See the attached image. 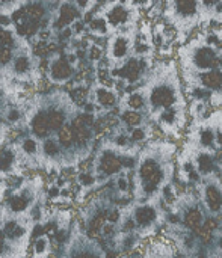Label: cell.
Masks as SVG:
<instances>
[{
    "label": "cell",
    "mask_w": 222,
    "mask_h": 258,
    "mask_svg": "<svg viewBox=\"0 0 222 258\" xmlns=\"http://www.w3.org/2000/svg\"><path fill=\"white\" fill-rule=\"evenodd\" d=\"M206 227H207L210 231H213V230L218 227V222H216L215 219H207V222H206Z\"/></svg>",
    "instance_id": "obj_42"
},
{
    "label": "cell",
    "mask_w": 222,
    "mask_h": 258,
    "mask_svg": "<svg viewBox=\"0 0 222 258\" xmlns=\"http://www.w3.org/2000/svg\"><path fill=\"white\" fill-rule=\"evenodd\" d=\"M73 139H74V136H73L71 127L67 125V127H62L59 130V141H61V144H64L65 147H68V145H71Z\"/></svg>",
    "instance_id": "obj_13"
},
{
    "label": "cell",
    "mask_w": 222,
    "mask_h": 258,
    "mask_svg": "<svg viewBox=\"0 0 222 258\" xmlns=\"http://www.w3.org/2000/svg\"><path fill=\"white\" fill-rule=\"evenodd\" d=\"M130 106H132L133 109L141 107V106H142V97H141V95H138V94L132 95V97H130Z\"/></svg>",
    "instance_id": "obj_27"
},
{
    "label": "cell",
    "mask_w": 222,
    "mask_h": 258,
    "mask_svg": "<svg viewBox=\"0 0 222 258\" xmlns=\"http://www.w3.org/2000/svg\"><path fill=\"white\" fill-rule=\"evenodd\" d=\"M2 248H3V239H2V233H0V252H2Z\"/></svg>",
    "instance_id": "obj_51"
},
{
    "label": "cell",
    "mask_w": 222,
    "mask_h": 258,
    "mask_svg": "<svg viewBox=\"0 0 222 258\" xmlns=\"http://www.w3.org/2000/svg\"><path fill=\"white\" fill-rule=\"evenodd\" d=\"M110 20H112L114 23H121V21L124 20V12H123V11H115V12L110 15Z\"/></svg>",
    "instance_id": "obj_34"
},
{
    "label": "cell",
    "mask_w": 222,
    "mask_h": 258,
    "mask_svg": "<svg viewBox=\"0 0 222 258\" xmlns=\"http://www.w3.org/2000/svg\"><path fill=\"white\" fill-rule=\"evenodd\" d=\"M15 230H17L15 222H8V224L5 225V233H6L9 237H15Z\"/></svg>",
    "instance_id": "obj_28"
},
{
    "label": "cell",
    "mask_w": 222,
    "mask_h": 258,
    "mask_svg": "<svg viewBox=\"0 0 222 258\" xmlns=\"http://www.w3.org/2000/svg\"><path fill=\"white\" fill-rule=\"evenodd\" d=\"M17 30H18V33H20V35H29V24H27V23H24V24H18Z\"/></svg>",
    "instance_id": "obj_38"
},
{
    "label": "cell",
    "mask_w": 222,
    "mask_h": 258,
    "mask_svg": "<svg viewBox=\"0 0 222 258\" xmlns=\"http://www.w3.org/2000/svg\"><path fill=\"white\" fill-rule=\"evenodd\" d=\"M107 258H118V255H117V254H114V252H109Z\"/></svg>",
    "instance_id": "obj_50"
},
{
    "label": "cell",
    "mask_w": 222,
    "mask_h": 258,
    "mask_svg": "<svg viewBox=\"0 0 222 258\" xmlns=\"http://www.w3.org/2000/svg\"><path fill=\"white\" fill-rule=\"evenodd\" d=\"M124 73H126V76H127V79L129 80H136L138 79V73H139V67H138V62L136 60H130L127 65H126V68H124Z\"/></svg>",
    "instance_id": "obj_14"
},
{
    "label": "cell",
    "mask_w": 222,
    "mask_h": 258,
    "mask_svg": "<svg viewBox=\"0 0 222 258\" xmlns=\"http://www.w3.org/2000/svg\"><path fill=\"white\" fill-rule=\"evenodd\" d=\"M92 109H94V107H92V106H86V110H88V112H91V110H92Z\"/></svg>",
    "instance_id": "obj_56"
},
{
    "label": "cell",
    "mask_w": 222,
    "mask_h": 258,
    "mask_svg": "<svg viewBox=\"0 0 222 258\" xmlns=\"http://www.w3.org/2000/svg\"><path fill=\"white\" fill-rule=\"evenodd\" d=\"M174 94L166 88H159L151 95V103L154 106H170L174 103Z\"/></svg>",
    "instance_id": "obj_1"
},
{
    "label": "cell",
    "mask_w": 222,
    "mask_h": 258,
    "mask_svg": "<svg viewBox=\"0 0 222 258\" xmlns=\"http://www.w3.org/2000/svg\"><path fill=\"white\" fill-rule=\"evenodd\" d=\"M33 130L38 136H45L48 132V125H47V116L45 115H38L33 119Z\"/></svg>",
    "instance_id": "obj_7"
},
{
    "label": "cell",
    "mask_w": 222,
    "mask_h": 258,
    "mask_svg": "<svg viewBox=\"0 0 222 258\" xmlns=\"http://www.w3.org/2000/svg\"><path fill=\"white\" fill-rule=\"evenodd\" d=\"M120 169H121V162H120V159H117V157H114V156L104 157V160H103V171H104V172L114 174V172H117V171H120Z\"/></svg>",
    "instance_id": "obj_8"
},
{
    "label": "cell",
    "mask_w": 222,
    "mask_h": 258,
    "mask_svg": "<svg viewBox=\"0 0 222 258\" xmlns=\"http://www.w3.org/2000/svg\"><path fill=\"white\" fill-rule=\"evenodd\" d=\"M45 51H47V48H45V45H44V44H39V45H36V50H35V53H36L38 56H42Z\"/></svg>",
    "instance_id": "obj_43"
},
{
    "label": "cell",
    "mask_w": 222,
    "mask_h": 258,
    "mask_svg": "<svg viewBox=\"0 0 222 258\" xmlns=\"http://www.w3.org/2000/svg\"><path fill=\"white\" fill-rule=\"evenodd\" d=\"M23 148H24L27 153H35V151H36V144H35L32 139H27V141L24 142Z\"/></svg>",
    "instance_id": "obj_32"
},
{
    "label": "cell",
    "mask_w": 222,
    "mask_h": 258,
    "mask_svg": "<svg viewBox=\"0 0 222 258\" xmlns=\"http://www.w3.org/2000/svg\"><path fill=\"white\" fill-rule=\"evenodd\" d=\"M104 222H106V218H104V216H97V218L92 221V224H91L89 233H91L92 236H97V234L100 233V230L104 227Z\"/></svg>",
    "instance_id": "obj_15"
},
{
    "label": "cell",
    "mask_w": 222,
    "mask_h": 258,
    "mask_svg": "<svg viewBox=\"0 0 222 258\" xmlns=\"http://www.w3.org/2000/svg\"><path fill=\"white\" fill-rule=\"evenodd\" d=\"M98 100H100V103L104 104V106H112V104L115 103L114 95L109 94L107 91H100V92H98Z\"/></svg>",
    "instance_id": "obj_20"
},
{
    "label": "cell",
    "mask_w": 222,
    "mask_h": 258,
    "mask_svg": "<svg viewBox=\"0 0 222 258\" xmlns=\"http://www.w3.org/2000/svg\"><path fill=\"white\" fill-rule=\"evenodd\" d=\"M0 42L8 48V47L12 44V38H11V35H9V33H6V32H0Z\"/></svg>",
    "instance_id": "obj_29"
},
{
    "label": "cell",
    "mask_w": 222,
    "mask_h": 258,
    "mask_svg": "<svg viewBox=\"0 0 222 258\" xmlns=\"http://www.w3.org/2000/svg\"><path fill=\"white\" fill-rule=\"evenodd\" d=\"M114 53H115V56H118V57H121L124 53H126V41L124 39H117V42H115V47H114Z\"/></svg>",
    "instance_id": "obj_22"
},
{
    "label": "cell",
    "mask_w": 222,
    "mask_h": 258,
    "mask_svg": "<svg viewBox=\"0 0 222 258\" xmlns=\"http://www.w3.org/2000/svg\"><path fill=\"white\" fill-rule=\"evenodd\" d=\"M198 165H200V171L203 172H210L212 171V166H213V162L209 156H201L198 159Z\"/></svg>",
    "instance_id": "obj_19"
},
{
    "label": "cell",
    "mask_w": 222,
    "mask_h": 258,
    "mask_svg": "<svg viewBox=\"0 0 222 258\" xmlns=\"http://www.w3.org/2000/svg\"><path fill=\"white\" fill-rule=\"evenodd\" d=\"M44 150H45V153H47L48 156H54V154L58 153V147H56L54 142H47L45 147H44Z\"/></svg>",
    "instance_id": "obj_30"
},
{
    "label": "cell",
    "mask_w": 222,
    "mask_h": 258,
    "mask_svg": "<svg viewBox=\"0 0 222 258\" xmlns=\"http://www.w3.org/2000/svg\"><path fill=\"white\" fill-rule=\"evenodd\" d=\"M127 228H132L133 227V222H127V225H126Z\"/></svg>",
    "instance_id": "obj_54"
},
{
    "label": "cell",
    "mask_w": 222,
    "mask_h": 258,
    "mask_svg": "<svg viewBox=\"0 0 222 258\" xmlns=\"http://www.w3.org/2000/svg\"><path fill=\"white\" fill-rule=\"evenodd\" d=\"M144 136H145V135H144L142 130H135L133 135H132V138H133L135 141H141V139H144Z\"/></svg>",
    "instance_id": "obj_41"
},
{
    "label": "cell",
    "mask_w": 222,
    "mask_h": 258,
    "mask_svg": "<svg viewBox=\"0 0 222 258\" xmlns=\"http://www.w3.org/2000/svg\"><path fill=\"white\" fill-rule=\"evenodd\" d=\"M159 169L156 168V165H153V163H145L144 166H142V169H141V175H142V178L147 181L150 177H153L156 172H157Z\"/></svg>",
    "instance_id": "obj_17"
},
{
    "label": "cell",
    "mask_w": 222,
    "mask_h": 258,
    "mask_svg": "<svg viewBox=\"0 0 222 258\" xmlns=\"http://www.w3.org/2000/svg\"><path fill=\"white\" fill-rule=\"evenodd\" d=\"M71 130H73V136H74V139H76L79 144H83V142H86V139L89 138V132H88L86 125L82 122V119H80V118L74 119Z\"/></svg>",
    "instance_id": "obj_3"
},
{
    "label": "cell",
    "mask_w": 222,
    "mask_h": 258,
    "mask_svg": "<svg viewBox=\"0 0 222 258\" xmlns=\"http://www.w3.org/2000/svg\"><path fill=\"white\" fill-rule=\"evenodd\" d=\"M203 80H204V85L209 88H219L221 86V73L219 71H210V73L204 74Z\"/></svg>",
    "instance_id": "obj_10"
},
{
    "label": "cell",
    "mask_w": 222,
    "mask_h": 258,
    "mask_svg": "<svg viewBox=\"0 0 222 258\" xmlns=\"http://www.w3.org/2000/svg\"><path fill=\"white\" fill-rule=\"evenodd\" d=\"M76 15H77V11H76L73 6H70V5H65V6L61 9V17H59L56 26H58V27H64V26L70 24V23L76 18Z\"/></svg>",
    "instance_id": "obj_4"
},
{
    "label": "cell",
    "mask_w": 222,
    "mask_h": 258,
    "mask_svg": "<svg viewBox=\"0 0 222 258\" xmlns=\"http://www.w3.org/2000/svg\"><path fill=\"white\" fill-rule=\"evenodd\" d=\"M11 207H12V210H15V212L23 210V209L26 207V200H24V198H14V200L11 201Z\"/></svg>",
    "instance_id": "obj_23"
},
{
    "label": "cell",
    "mask_w": 222,
    "mask_h": 258,
    "mask_svg": "<svg viewBox=\"0 0 222 258\" xmlns=\"http://www.w3.org/2000/svg\"><path fill=\"white\" fill-rule=\"evenodd\" d=\"M200 237L203 239V242H204V243H209V242L212 240V231L204 225V227L200 230Z\"/></svg>",
    "instance_id": "obj_25"
},
{
    "label": "cell",
    "mask_w": 222,
    "mask_h": 258,
    "mask_svg": "<svg viewBox=\"0 0 222 258\" xmlns=\"http://www.w3.org/2000/svg\"><path fill=\"white\" fill-rule=\"evenodd\" d=\"M83 258H92V257H83Z\"/></svg>",
    "instance_id": "obj_58"
},
{
    "label": "cell",
    "mask_w": 222,
    "mask_h": 258,
    "mask_svg": "<svg viewBox=\"0 0 222 258\" xmlns=\"http://www.w3.org/2000/svg\"><path fill=\"white\" fill-rule=\"evenodd\" d=\"M70 35H71V30H70V29L64 30V33H62V36H64V38H68Z\"/></svg>",
    "instance_id": "obj_47"
},
{
    "label": "cell",
    "mask_w": 222,
    "mask_h": 258,
    "mask_svg": "<svg viewBox=\"0 0 222 258\" xmlns=\"http://www.w3.org/2000/svg\"><path fill=\"white\" fill-rule=\"evenodd\" d=\"M118 187H120L121 190H126V189H127V181L121 178V180L118 181Z\"/></svg>",
    "instance_id": "obj_45"
},
{
    "label": "cell",
    "mask_w": 222,
    "mask_h": 258,
    "mask_svg": "<svg viewBox=\"0 0 222 258\" xmlns=\"http://www.w3.org/2000/svg\"><path fill=\"white\" fill-rule=\"evenodd\" d=\"M109 221H110V222H117V221H118V213H112L110 218H109Z\"/></svg>",
    "instance_id": "obj_46"
},
{
    "label": "cell",
    "mask_w": 222,
    "mask_h": 258,
    "mask_svg": "<svg viewBox=\"0 0 222 258\" xmlns=\"http://www.w3.org/2000/svg\"><path fill=\"white\" fill-rule=\"evenodd\" d=\"M100 54H101V51H100V48H97V47H92V50H91V59H98L100 57Z\"/></svg>",
    "instance_id": "obj_40"
},
{
    "label": "cell",
    "mask_w": 222,
    "mask_h": 258,
    "mask_svg": "<svg viewBox=\"0 0 222 258\" xmlns=\"http://www.w3.org/2000/svg\"><path fill=\"white\" fill-rule=\"evenodd\" d=\"M200 222H201V213L198 210H191L186 215V225L191 230H198L200 228Z\"/></svg>",
    "instance_id": "obj_11"
},
{
    "label": "cell",
    "mask_w": 222,
    "mask_h": 258,
    "mask_svg": "<svg viewBox=\"0 0 222 258\" xmlns=\"http://www.w3.org/2000/svg\"><path fill=\"white\" fill-rule=\"evenodd\" d=\"M195 62H197L200 67H204V68H207V67H215V65L219 63L218 59L215 57V53H213L210 48H201V50L197 53V56H195Z\"/></svg>",
    "instance_id": "obj_2"
},
{
    "label": "cell",
    "mask_w": 222,
    "mask_h": 258,
    "mask_svg": "<svg viewBox=\"0 0 222 258\" xmlns=\"http://www.w3.org/2000/svg\"><path fill=\"white\" fill-rule=\"evenodd\" d=\"M9 57H11L9 48H6V47L0 48V63H6L9 60Z\"/></svg>",
    "instance_id": "obj_31"
},
{
    "label": "cell",
    "mask_w": 222,
    "mask_h": 258,
    "mask_svg": "<svg viewBox=\"0 0 222 258\" xmlns=\"http://www.w3.org/2000/svg\"><path fill=\"white\" fill-rule=\"evenodd\" d=\"M56 194H58V189H53V190H51V195H53V197H54V195H56Z\"/></svg>",
    "instance_id": "obj_57"
},
{
    "label": "cell",
    "mask_w": 222,
    "mask_h": 258,
    "mask_svg": "<svg viewBox=\"0 0 222 258\" xmlns=\"http://www.w3.org/2000/svg\"><path fill=\"white\" fill-rule=\"evenodd\" d=\"M201 141H203V144H204V145H210V144L213 142V133H210V132H204V133L201 135Z\"/></svg>",
    "instance_id": "obj_33"
},
{
    "label": "cell",
    "mask_w": 222,
    "mask_h": 258,
    "mask_svg": "<svg viewBox=\"0 0 222 258\" xmlns=\"http://www.w3.org/2000/svg\"><path fill=\"white\" fill-rule=\"evenodd\" d=\"M207 201H209V206L212 210L218 212L221 209V195H219V190L215 189V187H210L207 190Z\"/></svg>",
    "instance_id": "obj_9"
},
{
    "label": "cell",
    "mask_w": 222,
    "mask_h": 258,
    "mask_svg": "<svg viewBox=\"0 0 222 258\" xmlns=\"http://www.w3.org/2000/svg\"><path fill=\"white\" fill-rule=\"evenodd\" d=\"M12 162V156L11 153H5L2 157H0V169H6Z\"/></svg>",
    "instance_id": "obj_26"
},
{
    "label": "cell",
    "mask_w": 222,
    "mask_h": 258,
    "mask_svg": "<svg viewBox=\"0 0 222 258\" xmlns=\"http://www.w3.org/2000/svg\"><path fill=\"white\" fill-rule=\"evenodd\" d=\"M82 27H83V26H82V24H80V23H79V24H77V26H76V29H77V30H82Z\"/></svg>",
    "instance_id": "obj_53"
},
{
    "label": "cell",
    "mask_w": 222,
    "mask_h": 258,
    "mask_svg": "<svg viewBox=\"0 0 222 258\" xmlns=\"http://www.w3.org/2000/svg\"><path fill=\"white\" fill-rule=\"evenodd\" d=\"M79 180H80L83 184H91V183H92V177H89V175H80Z\"/></svg>",
    "instance_id": "obj_44"
},
{
    "label": "cell",
    "mask_w": 222,
    "mask_h": 258,
    "mask_svg": "<svg viewBox=\"0 0 222 258\" xmlns=\"http://www.w3.org/2000/svg\"><path fill=\"white\" fill-rule=\"evenodd\" d=\"M45 116H47V125H48V128L56 130V128H59L62 125L64 118H62V115L59 112H50Z\"/></svg>",
    "instance_id": "obj_12"
},
{
    "label": "cell",
    "mask_w": 222,
    "mask_h": 258,
    "mask_svg": "<svg viewBox=\"0 0 222 258\" xmlns=\"http://www.w3.org/2000/svg\"><path fill=\"white\" fill-rule=\"evenodd\" d=\"M27 67H29L27 59H24V57H18V59L15 60V70H17V71L23 73V71H26V70H27Z\"/></svg>",
    "instance_id": "obj_24"
},
{
    "label": "cell",
    "mask_w": 222,
    "mask_h": 258,
    "mask_svg": "<svg viewBox=\"0 0 222 258\" xmlns=\"http://www.w3.org/2000/svg\"><path fill=\"white\" fill-rule=\"evenodd\" d=\"M9 118H11V119L14 121V119L17 118V112H11V115H9Z\"/></svg>",
    "instance_id": "obj_49"
},
{
    "label": "cell",
    "mask_w": 222,
    "mask_h": 258,
    "mask_svg": "<svg viewBox=\"0 0 222 258\" xmlns=\"http://www.w3.org/2000/svg\"><path fill=\"white\" fill-rule=\"evenodd\" d=\"M48 50H50V51H53V50H56V45H53V44H51V45L48 47Z\"/></svg>",
    "instance_id": "obj_52"
},
{
    "label": "cell",
    "mask_w": 222,
    "mask_h": 258,
    "mask_svg": "<svg viewBox=\"0 0 222 258\" xmlns=\"http://www.w3.org/2000/svg\"><path fill=\"white\" fill-rule=\"evenodd\" d=\"M80 119H82V122L85 124V125H91L92 124V115H82L80 116Z\"/></svg>",
    "instance_id": "obj_39"
},
{
    "label": "cell",
    "mask_w": 222,
    "mask_h": 258,
    "mask_svg": "<svg viewBox=\"0 0 222 258\" xmlns=\"http://www.w3.org/2000/svg\"><path fill=\"white\" fill-rule=\"evenodd\" d=\"M91 27H92V29H98V30H104V29H106L103 20H94V21L91 23Z\"/></svg>",
    "instance_id": "obj_35"
},
{
    "label": "cell",
    "mask_w": 222,
    "mask_h": 258,
    "mask_svg": "<svg viewBox=\"0 0 222 258\" xmlns=\"http://www.w3.org/2000/svg\"><path fill=\"white\" fill-rule=\"evenodd\" d=\"M177 8L183 12V14H194L195 12V8H197V3L195 2H179L177 3Z\"/></svg>",
    "instance_id": "obj_18"
},
{
    "label": "cell",
    "mask_w": 222,
    "mask_h": 258,
    "mask_svg": "<svg viewBox=\"0 0 222 258\" xmlns=\"http://www.w3.org/2000/svg\"><path fill=\"white\" fill-rule=\"evenodd\" d=\"M51 71H53L54 77H58V79H67L71 74V68H70V65L65 60H58L53 65Z\"/></svg>",
    "instance_id": "obj_6"
},
{
    "label": "cell",
    "mask_w": 222,
    "mask_h": 258,
    "mask_svg": "<svg viewBox=\"0 0 222 258\" xmlns=\"http://www.w3.org/2000/svg\"><path fill=\"white\" fill-rule=\"evenodd\" d=\"M45 246H47V243H45V240L44 239H39L38 242H36V252L38 254H41V252H44V249H45Z\"/></svg>",
    "instance_id": "obj_37"
},
{
    "label": "cell",
    "mask_w": 222,
    "mask_h": 258,
    "mask_svg": "<svg viewBox=\"0 0 222 258\" xmlns=\"http://www.w3.org/2000/svg\"><path fill=\"white\" fill-rule=\"evenodd\" d=\"M8 18H5V17H0V24H8Z\"/></svg>",
    "instance_id": "obj_48"
},
{
    "label": "cell",
    "mask_w": 222,
    "mask_h": 258,
    "mask_svg": "<svg viewBox=\"0 0 222 258\" xmlns=\"http://www.w3.org/2000/svg\"><path fill=\"white\" fill-rule=\"evenodd\" d=\"M73 95H74V100L82 101V100L85 98V95H86V91H85V89H76V91L73 92Z\"/></svg>",
    "instance_id": "obj_36"
},
{
    "label": "cell",
    "mask_w": 222,
    "mask_h": 258,
    "mask_svg": "<svg viewBox=\"0 0 222 258\" xmlns=\"http://www.w3.org/2000/svg\"><path fill=\"white\" fill-rule=\"evenodd\" d=\"M124 121H126L129 125H136V124H139L141 116H139L136 112H127V113L124 115Z\"/></svg>",
    "instance_id": "obj_21"
},
{
    "label": "cell",
    "mask_w": 222,
    "mask_h": 258,
    "mask_svg": "<svg viewBox=\"0 0 222 258\" xmlns=\"http://www.w3.org/2000/svg\"><path fill=\"white\" fill-rule=\"evenodd\" d=\"M27 14L30 17L32 21H38L42 15H44V9L39 6V5H32L29 9H27Z\"/></svg>",
    "instance_id": "obj_16"
},
{
    "label": "cell",
    "mask_w": 222,
    "mask_h": 258,
    "mask_svg": "<svg viewBox=\"0 0 222 258\" xmlns=\"http://www.w3.org/2000/svg\"><path fill=\"white\" fill-rule=\"evenodd\" d=\"M154 216H156V213L151 207H142L136 212V221L141 225H147L148 222H151L154 219Z\"/></svg>",
    "instance_id": "obj_5"
},
{
    "label": "cell",
    "mask_w": 222,
    "mask_h": 258,
    "mask_svg": "<svg viewBox=\"0 0 222 258\" xmlns=\"http://www.w3.org/2000/svg\"><path fill=\"white\" fill-rule=\"evenodd\" d=\"M41 67H42V68H47V62H45V60H44V62H42V63H41Z\"/></svg>",
    "instance_id": "obj_55"
}]
</instances>
